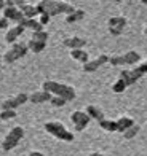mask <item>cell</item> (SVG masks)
Instances as JSON below:
<instances>
[{
    "instance_id": "obj_34",
    "label": "cell",
    "mask_w": 147,
    "mask_h": 156,
    "mask_svg": "<svg viewBox=\"0 0 147 156\" xmlns=\"http://www.w3.org/2000/svg\"><path fill=\"white\" fill-rule=\"evenodd\" d=\"M5 8V0H0V10Z\"/></svg>"
},
{
    "instance_id": "obj_13",
    "label": "cell",
    "mask_w": 147,
    "mask_h": 156,
    "mask_svg": "<svg viewBox=\"0 0 147 156\" xmlns=\"http://www.w3.org/2000/svg\"><path fill=\"white\" fill-rule=\"evenodd\" d=\"M62 45L69 49H83V46L86 45V40L80 37H69L62 40Z\"/></svg>"
},
{
    "instance_id": "obj_9",
    "label": "cell",
    "mask_w": 147,
    "mask_h": 156,
    "mask_svg": "<svg viewBox=\"0 0 147 156\" xmlns=\"http://www.w3.org/2000/svg\"><path fill=\"white\" fill-rule=\"evenodd\" d=\"M109 59H110V56H107V54H99L96 59L88 61L86 64H83V70H85V72H96L99 67L106 66V64L109 62Z\"/></svg>"
},
{
    "instance_id": "obj_4",
    "label": "cell",
    "mask_w": 147,
    "mask_h": 156,
    "mask_svg": "<svg viewBox=\"0 0 147 156\" xmlns=\"http://www.w3.org/2000/svg\"><path fill=\"white\" fill-rule=\"evenodd\" d=\"M24 137V129L21 126H15V127H11L10 132L5 136L3 142H2V150L3 151H10L13 150L18 144H19V140Z\"/></svg>"
},
{
    "instance_id": "obj_36",
    "label": "cell",
    "mask_w": 147,
    "mask_h": 156,
    "mask_svg": "<svg viewBox=\"0 0 147 156\" xmlns=\"http://www.w3.org/2000/svg\"><path fill=\"white\" fill-rule=\"evenodd\" d=\"M115 2H117V3H122V2H123V0H115Z\"/></svg>"
},
{
    "instance_id": "obj_18",
    "label": "cell",
    "mask_w": 147,
    "mask_h": 156,
    "mask_svg": "<svg viewBox=\"0 0 147 156\" xmlns=\"http://www.w3.org/2000/svg\"><path fill=\"white\" fill-rule=\"evenodd\" d=\"M99 126L102 127L104 131H107V132H118L117 119H106L104 118L102 121H99Z\"/></svg>"
},
{
    "instance_id": "obj_11",
    "label": "cell",
    "mask_w": 147,
    "mask_h": 156,
    "mask_svg": "<svg viewBox=\"0 0 147 156\" xmlns=\"http://www.w3.org/2000/svg\"><path fill=\"white\" fill-rule=\"evenodd\" d=\"M2 11H3V18H5V19L13 21V23H16V24L19 23V21L24 19L23 11H21L18 6H5Z\"/></svg>"
},
{
    "instance_id": "obj_26",
    "label": "cell",
    "mask_w": 147,
    "mask_h": 156,
    "mask_svg": "<svg viewBox=\"0 0 147 156\" xmlns=\"http://www.w3.org/2000/svg\"><path fill=\"white\" fill-rule=\"evenodd\" d=\"M50 104L53 105V107H58V108H61V107H64V105L67 104V101H66V99H62V97L53 96V97H51V101H50Z\"/></svg>"
},
{
    "instance_id": "obj_28",
    "label": "cell",
    "mask_w": 147,
    "mask_h": 156,
    "mask_svg": "<svg viewBox=\"0 0 147 156\" xmlns=\"http://www.w3.org/2000/svg\"><path fill=\"white\" fill-rule=\"evenodd\" d=\"M39 23L45 27L48 23H50V16H48V15H40V16H39Z\"/></svg>"
},
{
    "instance_id": "obj_35",
    "label": "cell",
    "mask_w": 147,
    "mask_h": 156,
    "mask_svg": "<svg viewBox=\"0 0 147 156\" xmlns=\"http://www.w3.org/2000/svg\"><path fill=\"white\" fill-rule=\"evenodd\" d=\"M144 35H145V37H147V26H145V29H144Z\"/></svg>"
},
{
    "instance_id": "obj_23",
    "label": "cell",
    "mask_w": 147,
    "mask_h": 156,
    "mask_svg": "<svg viewBox=\"0 0 147 156\" xmlns=\"http://www.w3.org/2000/svg\"><path fill=\"white\" fill-rule=\"evenodd\" d=\"M48 37H50V34H48L46 30H37V32H32V40H37V41H45L46 43V40Z\"/></svg>"
},
{
    "instance_id": "obj_21",
    "label": "cell",
    "mask_w": 147,
    "mask_h": 156,
    "mask_svg": "<svg viewBox=\"0 0 147 156\" xmlns=\"http://www.w3.org/2000/svg\"><path fill=\"white\" fill-rule=\"evenodd\" d=\"M117 124H118V132H125L128 127H131L133 124H134V121L128 116H122V118L117 119Z\"/></svg>"
},
{
    "instance_id": "obj_12",
    "label": "cell",
    "mask_w": 147,
    "mask_h": 156,
    "mask_svg": "<svg viewBox=\"0 0 147 156\" xmlns=\"http://www.w3.org/2000/svg\"><path fill=\"white\" fill-rule=\"evenodd\" d=\"M24 34V27H21V26H18V24H15V26H11V27H8L6 29V34H5V41L6 43H16V40L19 38V35H23Z\"/></svg>"
},
{
    "instance_id": "obj_10",
    "label": "cell",
    "mask_w": 147,
    "mask_h": 156,
    "mask_svg": "<svg viewBox=\"0 0 147 156\" xmlns=\"http://www.w3.org/2000/svg\"><path fill=\"white\" fill-rule=\"evenodd\" d=\"M142 76H144V75L134 67L133 70H122L120 76H118V78H120V80H123L127 86H131V84H134L138 80H141Z\"/></svg>"
},
{
    "instance_id": "obj_24",
    "label": "cell",
    "mask_w": 147,
    "mask_h": 156,
    "mask_svg": "<svg viewBox=\"0 0 147 156\" xmlns=\"http://www.w3.org/2000/svg\"><path fill=\"white\" fill-rule=\"evenodd\" d=\"M127 88H128V86L125 84L123 80H120V78H118V80H117L114 84H112V91H114V93H117V94H122Z\"/></svg>"
},
{
    "instance_id": "obj_32",
    "label": "cell",
    "mask_w": 147,
    "mask_h": 156,
    "mask_svg": "<svg viewBox=\"0 0 147 156\" xmlns=\"http://www.w3.org/2000/svg\"><path fill=\"white\" fill-rule=\"evenodd\" d=\"M29 156H45L43 153H40V151H31Z\"/></svg>"
},
{
    "instance_id": "obj_1",
    "label": "cell",
    "mask_w": 147,
    "mask_h": 156,
    "mask_svg": "<svg viewBox=\"0 0 147 156\" xmlns=\"http://www.w3.org/2000/svg\"><path fill=\"white\" fill-rule=\"evenodd\" d=\"M39 15H48V16H58V15H71L77 8L69 2H62V0H39L35 3Z\"/></svg>"
},
{
    "instance_id": "obj_2",
    "label": "cell",
    "mask_w": 147,
    "mask_h": 156,
    "mask_svg": "<svg viewBox=\"0 0 147 156\" xmlns=\"http://www.w3.org/2000/svg\"><path fill=\"white\" fill-rule=\"evenodd\" d=\"M42 89L50 93L51 96H58V97H62L66 99L67 102H71L75 99V89L69 84H64V83H58V81H51V80H46L42 83Z\"/></svg>"
},
{
    "instance_id": "obj_14",
    "label": "cell",
    "mask_w": 147,
    "mask_h": 156,
    "mask_svg": "<svg viewBox=\"0 0 147 156\" xmlns=\"http://www.w3.org/2000/svg\"><path fill=\"white\" fill-rule=\"evenodd\" d=\"M51 94L50 93H46V91H35V93H32L29 96V102L32 104H45V102H50L51 101Z\"/></svg>"
},
{
    "instance_id": "obj_31",
    "label": "cell",
    "mask_w": 147,
    "mask_h": 156,
    "mask_svg": "<svg viewBox=\"0 0 147 156\" xmlns=\"http://www.w3.org/2000/svg\"><path fill=\"white\" fill-rule=\"evenodd\" d=\"M13 2H15V5L19 8V6H23V5H26V3H27V0H13Z\"/></svg>"
},
{
    "instance_id": "obj_7",
    "label": "cell",
    "mask_w": 147,
    "mask_h": 156,
    "mask_svg": "<svg viewBox=\"0 0 147 156\" xmlns=\"http://www.w3.org/2000/svg\"><path fill=\"white\" fill-rule=\"evenodd\" d=\"M90 119H91V118H90L88 113L83 112V110H75L72 115H71V121H72V124L75 127V131H79V132L83 131L88 126Z\"/></svg>"
},
{
    "instance_id": "obj_30",
    "label": "cell",
    "mask_w": 147,
    "mask_h": 156,
    "mask_svg": "<svg viewBox=\"0 0 147 156\" xmlns=\"http://www.w3.org/2000/svg\"><path fill=\"white\" fill-rule=\"evenodd\" d=\"M8 19H5L3 16L2 18H0V29H8Z\"/></svg>"
},
{
    "instance_id": "obj_25",
    "label": "cell",
    "mask_w": 147,
    "mask_h": 156,
    "mask_svg": "<svg viewBox=\"0 0 147 156\" xmlns=\"http://www.w3.org/2000/svg\"><path fill=\"white\" fill-rule=\"evenodd\" d=\"M16 115H18L16 110H2L0 112V119L2 121H8V119L16 118Z\"/></svg>"
},
{
    "instance_id": "obj_19",
    "label": "cell",
    "mask_w": 147,
    "mask_h": 156,
    "mask_svg": "<svg viewBox=\"0 0 147 156\" xmlns=\"http://www.w3.org/2000/svg\"><path fill=\"white\" fill-rule=\"evenodd\" d=\"M71 58L74 61H79L82 64H86L90 59H88V53H85L83 49H71Z\"/></svg>"
},
{
    "instance_id": "obj_22",
    "label": "cell",
    "mask_w": 147,
    "mask_h": 156,
    "mask_svg": "<svg viewBox=\"0 0 147 156\" xmlns=\"http://www.w3.org/2000/svg\"><path fill=\"white\" fill-rule=\"evenodd\" d=\"M83 16H85V11H83V10H75L74 13H71V15L66 16V23H67V24L77 23V21H80Z\"/></svg>"
},
{
    "instance_id": "obj_16",
    "label": "cell",
    "mask_w": 147,
    "mask_h": 156,
    "mask_svg": "<svg viewBox=\"0 0 147 156\" xmlns=\"http://www.w3.org/2000/svg\"><path fill=\"white\" fill-rule=\"evenodd\" d=\"M19 10L23 11L24 18H27V19H32V18L40 16L37 6H35V5H31V3H26V5H23V6H19Z\"/></svg>"
},
{
    "instance_id": "obj_37",
    "label": "cell",
    "mask_w": 147,
    "mask_h": 156,
    "mask_svg": "<svg viewBox=\"0 0 147 156\" xmlns=\"http://www.w3.org/2000/svg\"><path fill=\"white\" fill-rule=\"evenodd\" d=\"M139 2H142V3H147V0H139Z\"/></svg>"
},
{
    "instance_id": "obj_17",
    "label": "cell",
    "mask_w": 147,
    "mask_h": 156,
    "mask_svg": "<svg viewBox=\"0 0 147 156\" xmlns=\"http://www.w3.org/2000/svg\"><path fill=\"white\" fill-rule=\"evenodd\" d=\"M85 112L88 113V116H90V118H91V119H96L97 123H99V121H102V119H104V113H102L99 108H97L96 105H88Z\"/></svg>"
},
{
    "instance_id": "obj_5",
    "label": "cell",
    "mask_w": 147,
    "mask_h": 156,
    "mask_svg": "<svg viewBox=\"0 0 147 156\" xmlns=\"http://www.w3.org/2000/svg\"><path fill=\"white\" fill-rule=\"evenodd\" d=\"M141 59V54L136 53V51H128L125 54H114L110 56L109 59V64L114 67H118V66H134L136 62H139Z\"/></svg>"
},
{
    "instance_id": "obj_3",
    "label": "cell",
    "mask_w": 147,
    "mask_h": 156,
    "mask_svg": "<svg viewBox=\"0 0 147 156\" xmlns=\"http://www.w3.org/2000/svg\"><path fill=\"white\" fill-rule=\"evenodd\" d=\"M45 131L50 134V136L56 137L58 140H64V142H72L74 140V134L69 132L64 124H61L58 121H50V123H45Z\"/></svg>"
},
{
    "instance_id": "obj_15",
    "label": "cell",
    "mask_w": 147,
    "mask_h": 156,
    "mask_svg": "<svg viewBox=\"0 0 147 156\" xmlns=\"http://www.w3.org/2000/svg\"><path fill=\"white\" fill-rule=\"evenodd\" d=\"M127 24H128V21H127V18H125V16H112L107 21L109 29H117V30H120V32H123V29L127 27Z\"/></svg>"
},
{
    "instance_id": "obj_6",
    "label": "cell",
    "mask_w": 147,
    "mask_h": 156,
    "mask_svg": "<svg viewBox=\"0 0 147 156\" xmlns=\"http://www.w3.org/2000/svg\"><path fill=\"white\" fill-rule=\"evenodd\" d=\"M29 51V48H27V43H13L11 48L3 54V62L6 64H13L15 61L24 58Z\"/></svg>"
},
{
    "instance_id": "obj_27",
    "label": "cell",
    "mask_w": 147,
    "mask_h": 156,
    "mask_svg": "<svg viewBox=\"0 0 147 156\" xmlns=\"http://www.w3.org/2000/svg\"><path fill=\"white\" fill-rule=\"evenodd\" d=\"M138 132H139V127H138L136 124H133L131 127H128V129L123 132V136H125V139H133Z\"/></svg>"
},
{
    "instance_id": "obj_8",
    "label": "cell",
    "mask_w": 147,
    "mask_h": 156,
    "mask_svg": "<svg viewBox=\"0 0 147 156\" xmlns=\"http://www.w3.org/2000/svg\"><path fill=\"white\" fill-rule=\"evenodd\" d=\"M27 101H29V96L26 93H19L15 97H10V99H6V101H3L0 107H2V110H16L19 105L26 104Z\"/></svg>"
},
{
    "instance_id": "obj_33",
    "label": "cell",
    "mask_w": 147,
    "mask_h": 156,
    "mask_svg": "<svg viewBox=\"0 0 147 156\" xmlns=\"http://www.w3.org/2000/svg\"><path fill=\"white\" fill-rule=\"evenodd\" d=\"M90 156H110V154H102V153H91Z\"/></svg>"
},
{
    "instance_id": "obj_29",
    "label": "cell",
    "mask_w": 147,
    "mask_h": 156,
    "mask_svg": "<svg viewBox=\"0 0 147 156\" xmlns=\"http://www.w3.org/2000/svg\"><path fill=\"white\" fill-rule=\"evenodd\" d=\"M136 69H138V70H139V72H141L142 75H145V73H147V61L141 62V64H139V66H138Z\"/></svg>"
},
{
    "instance_id": "obj_20",
    "label": "cell",
    "mask_w": 147,
    "mask_h": 156,
    "mask_svg": "<svg viewBox=\"0 0 147 156\" xmlns=\"http://www.w3.org/2000/svg\"><path fill=\"white\" fill-rule=\"evenodd\" d=\"M27 48H29V51H32V53H42L46 48V43L45 41H37V40L31 38L27 41Z\"/></svg>"
}]
</instances>
